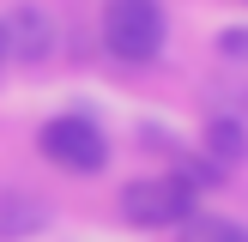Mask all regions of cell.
Here are the masks:
<instances>
[{
	"label": "cell",
	"instance_id": "obj_1",
	"mask_svg": "<svg viewBox=\"0 0 248 242\" xmlns=\"http://www.w3.org/2000/svg\"><path fill=\"white\" fill-rule=\"evenodd\" d=\"M121 218L133 230H182L200 218V188L176 169H152L121 188Z\"/></svg>",
	"mask_w": 248,
	"mask_h": 242
},
{
	"label": "cell",
	"instance_id": "obj_4",
	"mask_svg": "<svg viewBox=\"0 0 248 242\" xmlns=\"http://www.w3.org/2000/svg\"><path fill=\"white\" fill-rule=\"evenodd\" d=\"M0 30H6V60H18V67H43L48 55H55V18H48V6H18L12 18H0Z\"/></svg>",
	"mask_w": 248,
	"mask_h": 242
},
{
	"label": "cell",
	"instance_id": "obj_5",
	"mask_svg": "<svg viewBox=\"0 0 248 242\" xmlns=\"http://www.w3.org/2000/svg\"><path fill=\"white\" fill-rule=\"evenodd\" d=\"M200 157L218 169V176L242 169V164H248V121H242V115H206V127H200Z\"/></svg>",
	"mask_w": 248,
	"mask_h": 242
},
{
	"label": "cell",
	"instance_id": "obj_7",
	"mask_svg": "<svg viewBox=\"0 0 248 242\" xmlns=\"http://www.w3.org/2000/svg\"><path fill=\"white\" fill-rule=\"evenodd\" d=\"M182 242H248V230L230 218H194V224H182Z\"/></svg>",
	"mask_w": 248,
	"mask_h": 242
},
{
	"label": "cell",
	"instance_id": "obj_8",
	"mask_svg": "<svg viewBox=\"0 0 248 242\" xmlns=\"http://www.w3.org/2000/svg\"><path fill=\"white\" fill-rule=\"evenodd\" d=\"M218 55L224 60H248V30H224L218 36Z\"/></svg>",
	"mask_w": 248,
	"mask_h": 242
},
{
	"label": "cell",
	"instance_id": "obj_2",
	"mask_svg": "<svg viewBox=\"0 0 248 242\" xmlns=\"http://www.w3.org/2000/svg\"><path fill=\"white\" fill-rule=\"evenodd\" d=\"M170 18L157 0H103V48L127 67H145V60L164 55Z\"/></svg>",
	"mask_w": 248,
	"mask_h": 242
},
{
	"label": "cell",
	"instance_id": "obj_9",
	"mask_svg": "<svg viewBox=\"0 0 248 242\" xmlns=\"http://www.w3.org/2000/svg\"><path fill=\"white\" fill-rule=\"evenodd\" d=\"M0 67H6V30H0Z\"/></svg>",
	"mask_w": 248,
	"mask_h": 242
},
{
	"label": "cell",
	"instance_id": "obj_3",
	"mask_svg": "<svg viewBox=\"0 0 248 242\" xmlns=\"http://www.w3.org/2000/svg\"><path fill=\"white\" fill-rule=\"evenodd\" d=\"M36 151L48 157L55 169H67V176H97V169L109 164V133L97 127L91 115H48L43 127H36Z\"/></svg>",
	"mask_w": 248,
	"mask_h": 242
},
{
	"label": "cell",
	"instance_id": "obj_6",
	"mask_svg": "<svg viewBox=\"0 0 248 242\" xmlns=\"http://www.w3.org/2000/svg\"><path fill=\"white\" fill-rule=\"evenodd\" d=\"M48 224V206L36 200V194H0V242H12V236H36V230Z\"/></svg>",
	"mask_w": 248,
	"mask_h": 242
}]
</instances>
